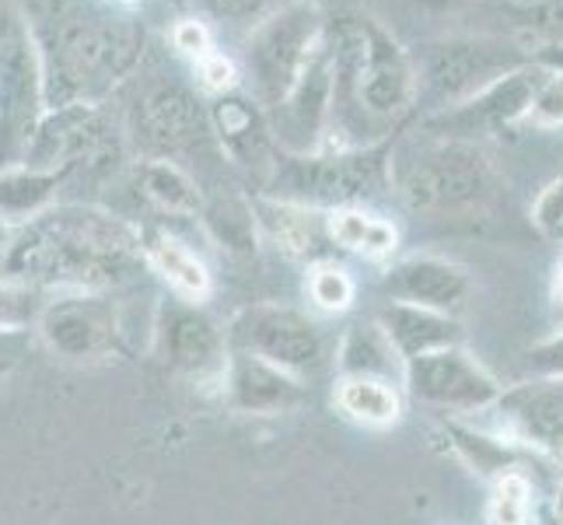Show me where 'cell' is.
Listing matches in <instances>:
<instances>
[{"mask_svg":"<svg viewBox=\"0 0 563 525\" xmlns=\"http://www.w3.org/2000/svg\"><path fill=\"white\" fill-rule=\"evenodd\" d=\"M4 266L43 291H112L147 270L144 231L99 207H49L22 225Z\"/></svg>","mask_w":563,"mask_h":525,"instance_id":"obj_1","label":"cell"},{"mask_svg":"<svg viewBox=\"0 0 563 525\" xmlns=\"http://www.w3.org/2000/svg\"><path fill=\"white\" fill-rule=\"evenodd\" d=\"M526 364L532 379L563 382V329H553L547 340H539L526 354Z\"/></svg>","mask_w":563,"mask_h":525,"instance_id":"obj_33","label":"cell"},{"mask_svg":"<svg viewBox=\"0 0 563 525\" xmlns=\"http://www.w3.org/2000/svg\"><path fill=\"white\" fill-rule=\"evenodd\" d=\"M43 56L46 109L91 102L120 81L137 64L144 50V29L130 18L102 14L77 0L53 4L46 14V32L35 39Z\"/></svg>","mask_w":563,"mask_h":525,"instance_id":"obj_2","label":"cell"},{"mask_svg":"<svg viewBox=\"0 0 563 525\" xmlns=\"http://www.w3.org/2000/svg\"><path fill=\"white\" fill-rule=\"evenodd\" d=\"M553 518H556V525H563V477H560L556 491H553Z\"/></svg>","mask_w":563,"mask_h":525,"instance_id":"obj_45","label":"cell"},{"mask_svg":"<svg viewBox=\"0 0 563 525\" xmlns=\"http://www.w3.org/2000/svg\"><path fill=\"white\" fill-rule=\"evenodd\" d=\"M252 210H256L260 236L277 242L290 256H312L322 245V239H329L322 210L287 204V200H256Z\"/></svg>","mask_w":563,"mask_h":525,"instance_id":"obj_24","label":"cell"},{"mask_svg":"<svg viewBox=\"0 0 563 525\" xmlns=\"http://www.w3.org/2000/svg\"><path fill=\"white\" fill-rule=\"evenodd\" d=\"M228 350H245L284 372L308 379L325 368V337L319 322L290 305H249L224 329Z\"/></svg>","mask_w":563,"mask_h":525,"instance_id":"obj_8","label":"cell"},{"mask_svg":"<svg viewBox=\"0 0 563 525\" xmlns=\"http://www.w3.org/2000/svg\"><path fill=\"white\" fill-rule=\"evenodd\" d=\"M490 414L497 417V435L504 441L563 466V382L529 379L504 389Z\"/></svg>","mask_w":563,"mask_h":525,"instance_id":"obj_15","label":"cell"},{"mask_svg":"<svg viewBox=\"0 0 563 525\" xmlns=\"http://www.w3.org/2000/svg\"><path fill=\"white\" fill-rule=\"evenodd\" d=\"M536 11H539V25L553 35V43H563V0H542Z\"/></svg>","mask_w":563,"mask_h":525,"instance_id":"obj_39","label":"cell"},{"mask_svg":"<svg viewBox=\"0 0 563 525\" xmlns=\"http://www.w3.org/2000/svg\"><path fill=\"white\" fill-rule=\"evenodd\" d=\"M120 4H137V0H120Z\"/></svg>","mask_w":563,"mask_h":525,"instance_id":"obj_47","label":"cell"},{"mask_svg":"<svg viewBox=\"0 0 563 525\" xmlns=\"http://www.w3.org/2000/svg\"><path fill=\"white\" fill-rule=\"evenodd\" d=\"M532 64H539L542 70H550L556 77H563V43H550L532 53Z\"/></svg>","mask_w":563,"mask_h":525,"instance_id":"obj_40","label":"cell"},{"mask_svg":"<svg viewBox=\"0 0 563 525\" xmlns=\"http://www.w3.org/2000/svg\"><path fill=\"white\" fill-rule=\"evenodd\" d=\"M325 231L329 242L357 252L364 260H385L393 256L399 245V231L393 221L378 218V214L364 210V207H336L325 210Z\"/></svg>","mask_w":563,"mask_h":525,"instance_id":"obj_26","label":"cell"},{"mask_svg":"<svg viewBox=\"0 0 563 525\" xmlns=\"http://www.w3.org/2000/svg\"><path fill=\"white\" fill-rule=\"evenodd\" d=\"M130 138L144 158H176L197 151L210 138V120L200 102L179 85L147 88L130 112Z\"/></svg>","mask_w":563,"mask_h":525,"instance_id":"obj_14","label":"cell"},{"mask_svg":"<svg viewBox=\"0 0 563 525\" xmlns=\"http://www.w3.org/2000/svg\"><path fill=\"white\" fill-rule=\"evenodd\" d=\"M515 4H521V8H539L542 0H515Z\"/></svg>","mask_w":563,"mask_h":525,"instance_id":"obj_46","label":"cell"},{"mask_svg":"<svg viewBox=\"0 0 563 525\" xmlns=\"http://www.w3.org/2000/svg\"><path fill=\"white\" fill-rule=\"evenodd\" d=\"M197 67H200V81H203V88H210L213 95H228V91H235V85H239V67L228 61V56H221V53H207V56H200L197 61Z\"/></svg>","mask_w":563,"mask_h":525,"instance_id":"obj_35","label":"cell"},{"mask_svg":"<svg viewBox=\"0 0 563 525\" xmlns=\"http://www.w3.org/2000/svg\"><path fill=\"white\" fill-rule=\"evenodd\" d=\"M70 175V168H29L11 165L0 168V218L8 225H29L46 214L56 200V189Z\"/></svg>","mask_w":563,"mask_h":525,"instance_id":"obj_23","label":"cell"},{"mask_svg":"<svg viewBox=\"0 0 563 525\" xmlns=\"http://www.w3.org/2000/svg\"><path fill=\"white\" fill-rule=\"evenodd\" d=\"M269 138L284 154H312L319 151L329 123H333V50H329V29L325 39L308 56L298 81L290 85L284 102L274 106L269 116Z\"/></svg>","mask_w":563,"mask_h":525,"instance_id":"obj_12","label":"cell"},{"mask_svg":"<svg viewBox=\"0 0 563 525\" xmlns=\"http://www.w3.org/2000/svg\"><path fill=\"white\" fill-rule=\"evenodd\" d=\"M269 0H200V8L218 18V22H249V18L263 14Z\"/></svg>","mask_w":563,"mask_h":525,"instance_id":"obj_37","label":"cell"},{"mask_svg":"<svg viewBox=\"0 0 563 525\" xmlns=\"http://www.w3.org/2000/svg\"><path fill=\"white\" fill-rule=\"evenodd\" d=\"M336 406L343 417L364 427H393L402 417V389L382 379H340Z\"/></svg>","mask_w":563,"mask_h":525,"instance_id":"obj_28","label":"cell"},{"mask_svg":"<svg viewBox=\"0 0 563 525\" xmlns=\"http://www.w3.org/2000/svg\"><path fill=\"white\" fill-rule=\"evenodd\" d=\"M35 329L56 358L74 364L112 358L126 333L112 291H49Z\"/></svg>","mask_w":563,"mask_h":525,"instance_id":"obj_7","label":"cell"},{"mask_svg":"<svg viewBox=\"0 0 563 525\" xmlns=\"http://www.w3.org/2000/svg\"><path fill=\"white\" fill-rule=\"evenodd\" d=\"M325 14L312 0H290L280 11L263 18L245 46V67L256 102H263L266 109L284 102V95L305 70L308 56L325 39Z\"/></svg>","mask_w":563,"mask_h":525,"instance_id":"obj_4","label":"cell"},{"mask_svg":"<svg viewBox=\"0 0 563 525\" xmlns=\"http://www.w3.org/2000/svg\"><path fill=\"white\" fill-rule=\"evenodd\" d=\"M399 385L413 403L459 420L490 414L504 393V385L494 379L490 368L479 358H473L462 343L406 361Z\"/></svg>","mask_w":563,"mask_h":525,"instance_id":"obj_9","label":"cell"},{"mask_svg":"<svg viewBox=\"0 0 563 525\" xmlns=\"http://www.w3.org/2000/svg\"><path fill=\"white\" fill-rule=\"evenodd\" d=\"M11 242H14V225H8L4 218H0V260L8 256V249H11Z\"/></svg>","mask_w":563,"mask_h":525,"instance_id":"obj_44","label":"cell"},{"mask_svg":"<svg viewBox=\"0 0 563 525\" xmlns=\"http://www.w3.org/2000/svg\"><path fill=\"white\" fill-rule=\"evenodd\" d=\"M532 221L542 236H550V239L560 236V228H563V175L539 193V200L532 207Z\"/></svg>","mask_w":563,"mask_h":525,"instance_id":"obj_34","label":"cell"},{"mask_svg":"<svg viewBox=\"0 0 563 525\" xmlns=\"http://www.w3.org/2000/svg\"><path fill=\"white\" fill-rule=\"evenodd\" d=\"M529 116H536V120L550 123V127H563V77H556V74L547 77V85L539 88Z\"/></svg>","mask_w":563,"mask_h":525,"instance_id":"obj_36","label":"cell"},{"mask_svg":"<svg viewBox=\"0 0 563 525\" xmlns=\"http://www.w3.org/2000/svg\"><path fill=\"white\" fill-rule=\"evenodd\" d=\"M46 112L43 56L29 22L18 14L0 29V168L22 162L35 123Z\"/></svg>","mask_w":563,"mask_h":525,"instance_id":"obj_6","label":"cell"},{"mask_svg":"<svg viewBox=\"0 0 563 525\" xmlns=\"http://www.w3.org/2000/svg\"><path fill=\"white\" fill-rule=\"evenodd\" d=\"M550 316H553V329H563V260L556 263L553 287H550Z\"/></svg>","mask_w":563,"mask_h":525,"instance_id":"obj_41","label":"cell"},{"mask_svg":"<svg viewBox=\"0 0 563 525\" xmlns=\"http://www.w3.org/2000/svg\"><path fill=\"white\" fill-rule=\"evenodd\" d=\"M490 162L476 144L444 141L402 172V197L417 210H459L490 193Z\"/></svg>","mask_w":563,"mask_h":525,"instance_id":"obj_10","label":"cell"},{"mask_svg":"<svg viewBox=\"0 0 563 525\" xmlns=\"http://www.w3.org/2000/svg\"><path fill=\"white\" fill-rule=\"evenodd\" d=\"M109 147H112L109 127L102 120L99 106L70 102V106H56L43 112V120L35 123L18 165L74 172L85 162H99Z\"/></svg>","mask_w":563,"mask_h":525,"instance_id":"obj_16","label":"cell"},{"mask_svg":"<svg viewBox=\"0 0 563 525\" xmlns=\"http://www.w3.org/2000/svg\"><path fill=\"white\" fill-rule=\"evenodd\" d=\"M547 77L550 70H542L539 64H526L497 77L494 85H487L479 95H473V99H465L462 106L441 109L438 116L427 120V127L449 141L476 144V138L500 133L504 127H515L518 120H526L536 106L539 88L547 85Z\"/></svg>","mask_w":563,"mask_h":525,"instance_id":"obj_11","label":"cell"},{"mask_svg":"<svg viewBox=\"0 0 563 525\" xmlns=\"http://www.w3.org/2000/svg\"><path fill=\"white\" fill-rule=\"evenodd\" d=\"M393 151L388 144H364L346 151H312V154H280L269 175L274 200L301 207H357L378 197L388 186Z\"/></svg>","mask_w":563,"mask_h":525,"instance_id":"obj_3","label":"cell"},{"mask_svg":"<svg viewBox=\"0 0 563 525\" xmlns=\"http://www.w3.org/2000/svg\"><path fill=\"white\" fill-rule=\"evenodd\" d=\"M556 239H560V242H563V228H560V236H556Z\"/></svg>","mask_w":563,"mask_h":525,"instance_id":"obj_48","label":"cell"},{"mask_svg":"<svg viewBox=\"0 0 563 525\" xmlns=\"http://www.w3.org/2000/svg\"><path fill=\"white\" fill-rule=\"evenodd\" d=\"M536 488L526 470H511L490 483L487 525H532Z\"/></svg>","mask_w":563,"mask_h":525,"instance_id":"obj_30","label":"cell"},{"mask_svg":"<svg viewBox=\"0 0 563 525\" xmlns=\"http://www.w3.org/2000/svg\"><path fill=\"white\" fill-rule=\"evenodd\" d=\"M151 337L158 343L162 358L176 372L221 385L224 361H228V340L224 329L207 316L200 305L183 298H165L151 322Z\"/></svg>","mask_w":563,"mask_h":525,"instance_id":"obj_13","label":"cell"},{"mask_svg":"<svg viewBox=\"0 0 563 525\" xmlns=\"http://www.w3.org/2000/svg\"><path fill=\"white\" fill-rule=\"evenodd\" d=\"M221 396L228 411L242 417H277L290 414L308 400L305 379L284 372L245 350H228L224 375H221Z\"/></svg>","mask_w":563,"mask_h":525,"instance_id":"obj_17","label":"cell"},{"mask_svg":"<svg viewBox=\"0 0 563 525\" xmlns=\"http://www.w3.org/2000/svg\"><path fill=\"white\" fill-rule=\"evenodd\" d=\"M305 291H308V298H312V305L319 308V313H329V316L346 313L357 298L354 277L336 263H316L312 270H308Z\"/></svg>","mask_w":563,"mask_h":525,"instance_id":"obj_32","label":"cell"},{"mask_svg":"<svg viewBox=\"0 0 563 525\" xmlns=\"http://www.w3.org/2000/svg\"><path fill=\"white\" fill-rule=\"evenodd\" d=\"M375 322L382 326V333L393 343L399 361H413L423 354H434L444 347L462 343V322L449 313H434V308L420 305H402V302H385L378 308Z\"/></svg>","mask_w":563,"mask_h":525,"instance_id":"obj_19","label":"cell"},{"mask_svg":"<svg viewBox=\"0 0 563 525\" xmlns=\"http://www.w3.org/2000/svg\"><path fill=\"white\" fill-rule=\"evenodd\" d=\"M172 43H176L179 53L200 61V56L210 53V32L203 29V22H197V18H186V22H179L176 29H172Z\"/></svg>","mask_w":563,"mask_h":525,"instance_id":"obj_38","label":"cell"},{"mask_svg":"<svg viewBox=\"0 0 563 525\" xmlns=\"http://www.w3.org/2000/svg\"><path fill=\"white\" fill-rule=\"evenodd\" d=\"M336 375L340 379H382L396 385L402 382V361L375 319H357L340 333Z\"/></svg>","mask_w":563,"mask_h":525,"instance_id":"obj_21","label":"cell"},{"mask_svg":"<svg viewBox=\"0 0 563 525\" xmlns=\"http://www.w3.org/2000/svg\"><path fill=\"white\" fill-rule=\"evenodd\" d=\"M137 186L165 214H197L203 207L200 186L192 183V175L168 158H144L137 165Z\"/></svg>","mask_w":563,"mask_h":525,"instance_id":"obj_29","label":"cell"},{"mask_svg":"<svg viewBox=\"0 0 563 525\" xmlns=\"http://www.w3.org/2000/svg\"><path fill=\"white\" fill-rule=\"evenodd\" d=\"M14 337H0V382H4V375L14 368L18 361V347H11Z\"/></svg>","mask_w":563,"mask_h":525,"instance_id":"obj_43","label":"cell"},{"mask_svg":"<svg viewBox=\"0 0 563 525\" xmlns=\"http://www.w3.org/2000/svg\"><path fill=\"white\" fill-rule=\"evenodd\" d=\"M49 291L18 277H0V337H22L35 329Z\"/></svg>","mask_w":563,"mask_h":525,"instance_id":"obj_31","label":"cell"},{"mask_svg":"<svg viewBox=\"0 0 563 525\" xmlns=\"http://www.w3.org/2000/svg\"><path fill=\"white\" fill-rule=\"evenodd\" d=\"M526 64H532V53H521L497 35H449L427 46L417 91L438 109H452Z\"/></svg>","mask_w":563,"mask_h":525,"instance_id":"obj_5","label":"cell"},{"mask_svg":"<svg viewBox=\"0 0 563 525\" xmlns=\"http://www.w3.org/2000/svg\"><path fill=\"white\" fill-rule=\"evenodd\" d=\"M382 291L393 302L420 305V308H434V313L455 316L465 305V298H470V277H465V270L452 260L406 256L385 270Z\"/></svg>","mask_w":563,"mask_h":525,"instance_id":"obj_18","label":"cell"},{"mask_svg":"<svg viewBox=\"0 0 563 525\" xmlns=\"http://www.w3.org/2000/svg\"><path fill=\"white\" fill-rule=\"evenodd\" d=\"M207 120H210L213 133H218L221 147L239 165L263 162V154L269 151V144H274L266 116L256 109V102L245 99V95H235V91L218 95V102H213Z\"/></svg>","mask_w":563,"mask_h":525,"instance_id":"obj_20","label":"cell"},{"mask_svg":"<svg viewBox=\"0 0 563 525\" xmlns=\"http://www.w3.org/2000/svg\"><path fill=\"white\" fill-rule=\"evenodd\" d=\"M444 435H449V445L459 452V459L470 466V470L483 480H497L511 470H526L521 459L529 452H521L518 445L504 441L497 431H479V427L462 424L459 417L444 420Z\"/></svg>","mask_w":563,"mask_h":525,"instance_id":"obj_25","label":"cell"},{"mask_svg":"<svg viewBox=\"0 0 563 525\" xmlns=\"http://www.w3.org/2000/svg\"><path fill=\"white\" fill-rule=\"evenodd\" d=\"M200 221L203 231L210 236V242L224 249L228 256L249 260L256 256L260 249V225H256V210H252V200L245 197H213L210 204L200 207Z\"/></svg>","mask_w":563,"mask_h":525,"instance_id":"obj_27","label":"cell"},{"mask_svg":"<svg viewBox=\"0 0 563 525\" xmlns=\"http://www.w3.org/2000/svg\"><path fill=\"white\" fill-rule=\"evenodd\" d=\"M410 4L417 8V11H427V14H434V18H441V14H455L465 0H410Z\"/></svg>","mask_w":563,"mask_h":525,"instance_id":"obj_42","label":"cell"},{"mask_svg":"<svg viewBox=\"0 0 563 525\" xmlns=\"http://www.w3.org/2000/svg\"><path fill=\"white\" fill-rule=\"evenodd\" d=\"M144 260L154 274L172 287V295L183 298V302L200 305L213 291L207 263L183 239L168 236V231H147L144 236Z\"/></svg>","mask_w":563,"mask_h":525,"instance_id":"obj_22","label":"cell"}]
</instances>
